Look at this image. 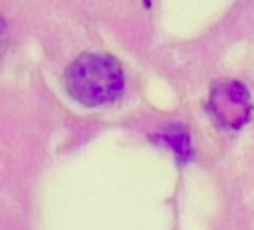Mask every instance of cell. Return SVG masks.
<instances>
[{
	"instance_id": "277c9868",
	"label": "cell",
	"mask_w": 254,
	"mask_h": 230,
	"mask_svg": "<svg viewBox=\"0 0 254 230\" xmlns=\"http://www.w3.org/2000/svg\"><path fill=\"white\" fill-rule=\"evenodd\" d=\"M6 46H8V32H6V22H4V20H2V16H0V58H2L4 50H6Z\"/></svg>"
},
{
	"instance_id": "6da1fadb",
	"label": "cell",
	"mask_w": 254,
	"mask_h": 230,
	"mask_svg": "<svg viewBox=\"0 0 254 230\" xmlns=\"http://www.w3.org/2000/svg\"><path fill=\"white\" fill-rule=\"evenodd\" d=\"M65 89L71 99L87 107L113 101L123 89L121 65L105 54H83L67 67Z\"/></svg>"
},
{
	"instance_id": "3957f363",
	"label": "cell",
	"mask_w": 254,
	"mask_h": 230,
	"mask_svg": "<svg viewBox=\"0 0 254 230\" xmlns=\"http://www.w3.org/2000/svg\"><path fill=\"white\" fill-rule=\"evenodd\" d=\"M163 141L177 153V157L181 161H187L190 157V141H189V135L183 127H173V129H167L163 135Z\"/></svg>"
},
{
	"instance_id": "7a4b0ae2",
	"label": "cell",
	"mask_w": 254,
	"mask_h": 230,
	"mask_svg": "<svg viewBox=\"0 0 254 230\" xmlns=\"http://www.w3.org/2000/svg\"><path fill=\"white\" fill-rule=\"evenodd\" d=\"M208 111L212 119L224 129H240L252 115V101L248 89L234 79L218 81L208 97Z\"/></svg>"
}]
</instances>
